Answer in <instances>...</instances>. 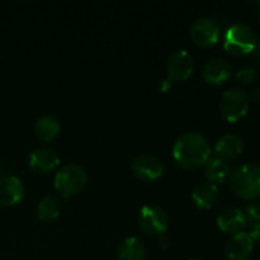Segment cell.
<instances>
[{
    "label": "cell",
    "mask_w": 260,
    "mask_h": 260,
    "mask_svg": "<svg viewBox=\"0 0 260 260\" xmlns=\"http://www.w3.org/2000/svg\"><path fill=\"white\" fill-rule=\"evenodd\" d=\"M173 159L184 170H197L211 157V145L198 132H185L173 145Z\"/></svg>",
    "instance_id": "6da1fadb"
},
{
    "label": "cell",
    "mask_w": 260,
    "mask_h": 260,
    "mask_svg": "<svg viewBox=\"0 0 260 260\" xmlns=\"http://www.w3.org/2000/svg\"><path fill=\"white\" fill-rule=\"evenodd\" d=\"M230 187L238 197L243 200L260 198V165L243 164L230 174Z\"/></svg>",
    "instance_id": "7a4b0ae2"
},
{
    "label": "cell",
    "mask_w": 260,
    "mask_h": 260,
    "mask_svg": "<svg viewBox=\"0 0 260 260\" xmlns=\"http://www.w3.org/2000/svg\"><path fill=\"white\" fill-rule=\"evenodd\" d=\"M55 188L62 197L70 198L79 194L88 183L85 169L78 164L63 165L55 175Z\"/></svg>",
    "instance_id": "3957f363"
},
{
    "label": "cell",
    "mask_w": 260,
    "mask_h": 260,
    "mask_svg": "<svg viewBox=\"0 0 260 260\" xmlns=\"http://www.w3.org/2000/svg\"><path fill=\"white\" fill-rule=\"evenodd\" d=\"M256 43V36L249 25L236 23L231 25L225 35L223 47L234 56H249Z\"/></svg>",
    "instance_id": "277c9868"
},
{
    "label": "cell",
    "mask_w": 260,
    "mask_h": 260,
    "mask_svg": "<svg viewBox=\"0 0 260 260\" xmlns=\"http://www.w3.org/2000/svg\"><path fill=\"white\" fill-rule=\"evenodd\" d=\"M218 109L223 119L228 122H238L249 109V99L245 91L240 88H231L222 94Z\"/></svg>",
    "instance_id": "5b68a950"
},
{
    "label": "cell",
    "mask_w": 260,
    "mask_h": 260,
    "mask_svg": "<svg viewBox=\"0 0 260 260\" xmlns=\"http://www.w3.org/2000/svg\"><path fill=\"white\" fill-rule=\"evenodd\" d=\"M137 222L146 234L161 236L169 228V216L160 206L146 205L140 210Z\"/></svg>",
    "instance_id": "8992f818"
},
{
    "label": "cell",
    "mask_w": 260,
    "mask_h": 260,
    "mask_svg": "<svg viewBox=\"0 0 260 260\" xmlns=\"http://www.w3.org/2000/svg\"><path fill=\"white\" fill-rule=\"evenodd\" d=\"M194 70V61L187 50H177L167 62V78L172 81H185Z\"/></svg>",
    "instance_id": "52a82bcc"
},
{
    "label": "cell",
    "mask_w": 260,
    "mask_h": 260,
    "mask_svg": "<svg viewBox=\"0 0 260 260\" xmlns=\"http://www.w3.org/2000/svg\"><path fill=\"white\" fill-rule=\"evenodd\" d=\"M190 38L200 47H211L220 38V25L211 18H200L190 25Z\"/></svg>",
    "instance_id": "ba28073f"
},
{
    "label": "cell",
    "mask_w": 260,
    "mask_h": 260,
    "mask_svg": "<svg viewBox=\"0 0 260 260\" xmlns=\"http://www.w3.org/2000/svg\"><path fill=\"white\" fill-rule=\"evenodd\" d=\"M131 168L135 175L145 182L159 179L164 173V165L161 160L151 154H141L135 157Z\"/></svg>",
    "instance_id": "9c48e42d"
},
{
    "label": "cell",
    "mask_w": 260,
    "mask_h": 260,
    "mask_svg": "<svg viewBox=\"0 0 260 260\" xmlns=\"http://www.w3.org/2000/svg\"><path fill=\"white\" fill-rule=\"evenodd\" d=\"M28 164L33 172L40 173V174H50L58 168L60 157L52 149L38 147L29 154Z\"/></svg>",
    "instance_id": "30bf717a"
},
{
    "label": "cell",
    "mask_w": 260,
    "mask_h": 260,
    "mask_svg": "<svg viewBox=\"0 0 260 260\" xmlns=\"http://www.w3.org/2000/svg\"><path fill=\"white\" fill-rule=\"evenodd\" d=\"M24 185L19 178L7 175L0 178V205L12 207L24 198Z\"/></svg>",
    "instance_id": "8fae6325"
},
{
    "label": "cell",
    "mask_w": 260,
    "mask_h": 260,
    "mask_svg": "<svg viewBox=\"0 0 260 260\" xmlns=\"http://www.w3.org/2000/svg\"><path fill=\"white\" fill-rule=\"evenodd\" d=\"M231 71L233 68L228 61L223 58H212L203 66L202 78L211 85H222L230 79Z\"/></svg>",
    "instance_id": "7c38bea8"
},
{
    "label": "cell",
    "mask_w": 260,
    "mask_h": 260,
    "mask_svg": "<svg viewBox=\"0 0 260 260\" xmlns=\"http://www.w3.org/2000/svg\"><path fill=\"white\" fill-rule=\"evenodd\" d=\"M254 250V243L248 233L235 234L226 245V256L229 260H249Z\"/></svg>",
    "instance_id": "4fadbf2b"
},
{
    "label": "cell",
    "mask_w": 260,
    "mask_h": 260,
    "mask_svg": "<svg viewBox=\"0 0 260 260\" xmlns=\"http://www.w3.org/2000/svg\"><path fill=\"white\" fill-rule=\"evenodd\" d=\"M244 150V142L239 136L233 134H229L217 140L213 147L215 156L223 161H230L235 160L241 155Z\"/></svg>",
    "instance_id": "5bb4252c"
},
{
    "label": "cell",
    "mask_w": 260,
    "mask_h": 260,
    "mask_svg": "<svg viewBox=\"0 0 260 260\" xmlns=\"http://www.w3.org/2000/svg\"><path fill=\"white\" fill-rule=\"evenodd\" d=\"M218 229L226 234H238L243 231L246 226L245 215L241 210L235 207H229L221 211L216 220Z\"/></svg>",
    "instance_id": "9a60e30c"
},
{
    "label": "cell",
    "mask_w": 260,
    "mask_h": 260,
    "mask_svg": "<svg viewBox=\"0 0 260 260\" xmlns=\"http://www.w3.org/2000/svg\"><path fill=\"white\" fill-rule=\"evenodd\" d=\"M218 198V188L212 183H202L192 192V202L200 210H208L216 203Z\"/></svg>",
    "instance_id": "2e32d148"
},
{
    "label": "cell",
    "mask_w": 260,
    "mask_h": 260,
    "mask_svg": "<svg viewBox=\"0 0 260 260\" xmlns=\"http://www.w3.org/2000/svg\"><path fill=\"white\" fill-rule=\"evenodd\" d=\"M60 122L52 114H43L36 121L35 134L41 141H52L60 134Z\"/></svg>",
    "instance_id": "e0dca14e"
},
{
    "label": "cell",
    "mask_w": 260,
    "mask_h": 260,
    "mask_svg": "<svg viewBox=\"0 0 260 260\" xmlns=\"http://www.w3.org/2000/svg\"><path fill=\"white\" fill-rule=\"evenodd\" d=\"M203 167H205L203 168L205 177L212 184H223L230 177V167L228 162L216 156L210 157Z\"/></svg>",
    "instance_id": "ac0fdd59"
},
{
    "label": "cell",
    "mask_w": 260,
    "mask_h": 260,
    "mask_svg": "<svg viewBox=\"0 0 260 260\" xmlns=\"http://www.w3.org/2000/svg\"><path fill=\"white\" fill-rule=\"evenodd\" d=\"M118 260H146V248L137 238H127L118 246Z\"/></svg>",
    "instance_id": "d6986e66"
},
{
    "label": "cell",
    "mask_w": 260,
    "mask_h": 260,
    "mask_svg": "<svg viewBox=\"0 0 260 260\" xmlns=\"http://www.w3.org/2000/svg\"><path fill=\"white\" fill-rule=\"evenodd\" d=\"M60 211V201L53 196H47L38 205L37 215L42 221H53L58 217Z\"/></svg>",
    "instance_id": "ffe728a7"
},
{
    "label": "cell",
    "mask_w": 260,
    "mask_h": 260,
    "mask_svg": "<svg viewBox=\"0 0 260 260\" xmlns=\"http://www.w3.org/2000/svg\"><path fill=\"white\" fill-rule=\"evenodd\" d=\"M246 223L249 225H260V203H251L244 212Z\"/></svg>",
    "instance_id": "44dd1931"
},
{
    "label": "cell",
    "mask_w": 260,
    "mask_h": 260,
    "mask_svg": "<svg viewBox=\"0 0 260 260\" xmlns=\"http://www.w3.org/2000/svg\"><path fill=\"white\" fill-rule=\"evenodd\" d=\"M258 74L253 66H245V68L240 69L236 74V80L241 84H250L256 79Z\"/></svg>",
    "instance_id": "7402d4cb"
},
{
    "label": "cell",
    "mask_w": 260,
    "mask_h": 260,
    "mask_svg": "<svg viewBox=\"0 0 260 260\" xmlns=\"http://www.w3.org/2000/svg\"><path fill=\"white\" fill-rule=\"evenodd\" d=\"M248 234L253 243H260V225H251Z\"/></svg>",
    "instance_id": "603a6c76"
},
{
    "label": "cell",
    "mask_w": 260,
    "mask_h": 260,
    "mask_svg": "<svg viewBox=\"0 0 260 260\" xmlns=\"http://www.w3.org/2000/svg\"><path fill=\"white\" fill-rule=\"evenodd\" d=\"M249 56H250L251 60L260 63V38H256L255 47H254V50L251 51V53Z\"/></svg>",
    "instance_id": "cb8c5ba5"
},
{
    "label": "cell",
    "mask_w": 260,
    "mask_h": 260,
    "mask_svg": "<svg viewBox=\"0 0 260 260\" xmlns=\"http://www.w3.org/2000/svg\"><path fill=\"white\" fill-rule=\"evenodd\" d=\"M170 86H172V80L170 79H162L161 81H160V91H167L168 89H170Z\"/></svg>",
    "instance_id": "d4e9b609"
},
{
    "label": "cell",
    "mask_w": 260,
    "mask_h": 260,
    "mask_svg": "<svg viewBox=\"0 0 260 260\" xmlns=\"http://www.w3.org/2000/svg\"><path fill=\"white\" fill-rule=\"evenodd\" d=\"M251 99L256 103H260V85L254 88V90L251 91Z\"/></svg>",
    "instance_id": "484cf974"
},
{
    "label": "cell",
    "mask_w": 260,
    "mask_h": 260,
    "mask_svg": "<svg viewBox=\"0 0 260 260\" xmlns=\"http://www.w3.org/2000/svg\"><path fill=\"white\" fill-rule=\"evenodd\" d=\"M259 19H260V7H259Z\"/></svg>",
    "instance_id": "4316f807"
},
{
    "label": "cell",
    "mask_w": 260,
    "mask_h": 260,
    "mask_svg": "<svg viewBox=\"0 0 260 260\" xmlns=\"http://www.w3.org/2000/svg\"><path fill=\"white\" fill-rule=\"evenodd\" d=\"M190 260H200V259H190Z\"/></svg>",
    "instance_id": "83f0119b"
}]
</instances>
